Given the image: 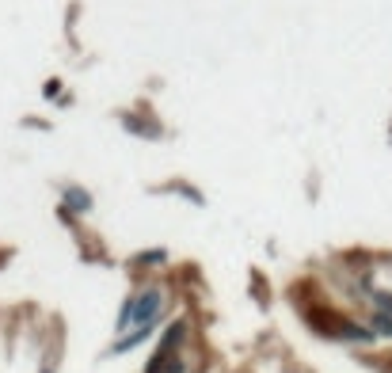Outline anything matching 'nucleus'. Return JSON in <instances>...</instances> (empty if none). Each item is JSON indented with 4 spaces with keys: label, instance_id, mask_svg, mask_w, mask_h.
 I'll return each mask as SVG.
<instances>
[{
    "label": "nucleus",
    "instance_id": "0eeeda50",
    "mask_svg": "<svg viewBox=\"0 0 392 373\" xmlns=\"http://www.w3.org/2000/svg\"><path fill=\"white\" fill-rule=\"evenodd\" d=\"M133 267H164L168 263V248H149V251H138V256L130 259Z\"/></svg>",
    "mask_w": 392,
    "mask_h": 373
},
{
    "label": "nucleus",
    "instance_id": "39448f33",
    "mask_svg": "<svg viewBox=\"0 0 392 373\" xmlns=\"http://www.w3.org/2000/svg\"><path fill=\"white\" fill-rule=\"evenodd\" d=\"M145 373H187V365H183L179 354H160V350H153V358L145 362Z\"/></svg>",
    "mask_w": 392,
    "mask_h": 373
},
{
    "label": "nucleus",
    "instance_id": "20e7f679",
    "mask_svg": "<svg viewBox=\"0 0 392 373\" xmlns=\"http://www.w3.org/2000/svg\"><path fill=\"white\" fill-rule=\"evenodd\" d=\"M61 206H65L69 214H88L96 202H91L88 187H80V183H65V187H61Z\"/></svg>",
    "mask_w": 392,
    "mask_h": 373
},
{
    "label": "nucleus",
    "instance_id": "6e6552de",
    "mask_svg": "<svg viewBox=\"0 0 392 373\" xmlns=\"http://www.w3.org/2000/svg\"><path fill=\"white\" fill-rule=\"evenodd\" d=\"M156 191H175V194H183L190 206H206V199L195 191V187H187V183H168V187H156Z\"/></svg>",
    "mask_w": 392,
    "mask_h": 373
},
{
    "label": "nucleus",
    "instance_id": "f257e3e1",
    "mask_svg": "<svg viewBox=\"0 0 392 373\" xmlns=\"http://www.w3.org/2000/svg\"><path fill=\"white\" fill-rule=\"evenodd\" d=\"M160 313H164V290L160 286H145L141 293H133V328L160 320Z\"/></svg>",
    "mask_w": 392,
    "mask_h": 373
},
{
    "label": "nucleus",
    "instance_id": "f03ea898",
    "mask_svg": "<svg viewBox=\"0 0 392 373\" xmlns=\"http://www.w3.org/2000/svg\"><path fill=\"white\" fill-rule=\"evenodd\" d=\"M156 328H160V320H153V324H138V328H130L126 335H118L111 347H107V354L103 358H118V354H126V350H138L141 343H149L156 335Z\"/></svg>",
    "mask_w": 392,
    "mask_h": 373
},
{
    "label": "nucleus",
    "instance_id": "423d86ee",
    "mask_svg": "<svg viewBox=\"0 0 392 373\" xmlns=\"http://www.w3.org/2000/svg\"><path fill=\"white\" fill-rule=\"evenodd\" d=\"M122 126L130 133H138V137H160V122H153V118H138L133 111H122Z\"/></svg>",
    "mask_w": 392,
    "mask_h": 373
},
{
    "label": "nucleus",
    "instance_id": "f8f14e48",
    "mask_svg": "<svg viewBox=\"0 0 392 373\" xmlns=\"http://www.w3.org/2000/svg\"><path fill=\"white\" fill-rule=\"evenodd\" d=\"M39 373H54V370H50V365H42V370H39Z\"/></svg>",
    "mask_w": 392,
    "mask_h": 373
},
{
    "label": "nucleus",
    "instance_id": "1a4fd4ad",
    "mask_svg": "<svg viewBox=\"0 0 392 373\" xmlns=\"http://www.w3.org/2000/svg\"><path fill=\"white\" fill-rule=\"evenodd\" d=\"M366 328H369L373 335H381V339H392V316H384V313H373Z\"/></svg>",
    "mask_w": 392,
    "mask_h": 373
},
{
    "label": "nucleus",
    "instance_id": "9d476101",
    "mask_svg": "<svg viewBox=\"0 0 392 373\" xmlns=\"http://www.w3.org/2000/svg\"><path fill=\"white\" fill-rule=\"evenodd\" d=\"M369 297H373V305H377V313H384V316H392V290H369Z\"/></svg>",
    "mask_w": 392,
    "mask_h": 373
},
{
    "label": "nucleus",
    "instance_id": "9b49d317",
    "mask_svg": "<svg viewBox=\"0 0 392 373\" xmlns=\"http://www.w3.org/2000/svg\"><path fill=\"white\" fill-rule=\"evenodd\" d=\"M61 88H65V84H61L58 76H54V80H46V84H42V100H61Z\"/></svg>",
    "mask_w": 392,
    "mask_h": 373
},
{
    "label": "nucleus",
    "instance_id": "7ed1b4c3",
    "mask_svg": "<svg viewBox=\"0 0 392 373\" xmlns=\"http://www.w3.org/2000/svg\"><path fill=\"white\" fill-rule=\"evenodd\" d=\"M187 320H172V324H164V335H160V343H156V350H160V354H179V347L183 343H187Z\"/></svg>",
    "mask_w": 392,
    "mask_h": 373
}]
</instances>
